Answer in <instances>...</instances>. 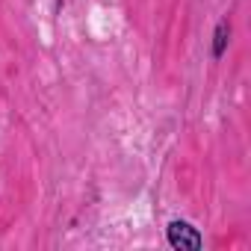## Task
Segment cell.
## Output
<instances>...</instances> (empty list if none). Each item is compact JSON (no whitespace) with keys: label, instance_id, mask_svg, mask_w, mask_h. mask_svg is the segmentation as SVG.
<instances>
[{"label":"cell","instance_id":"cell-1","mask_svg":"<svg viewBox=\"0 0 251 251\" xmlns=\"http://www.w3.org/2000/svg\"><path fill=\"white\" fill-rule=\"evenodd\" d=\"M169 242H172V248H180V251H198L204 245L198 227H192L189 222H172L169 225Z\"/></svg>","mask_w":251,"mask_h":251},{"label":"cell","instance_id":"cell-2","mask_svg":"<svg viewBox=\"0 0 251 251\" xmlns=\"http://www.w3.org/2000/svg\"><path fill=\"white\" fill-rule=\"evenodd\" d=\"M227 36H230V24L227 21H219V27H216V42H213V56L219 59L222 53H225V48H227Z\"/></svg>","mask_w":251,"mask_h":251}]
</instances>
